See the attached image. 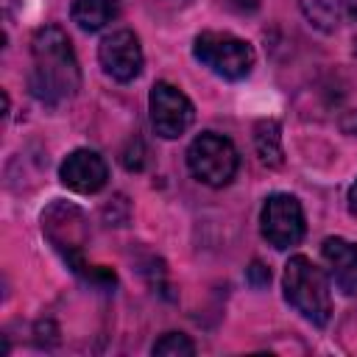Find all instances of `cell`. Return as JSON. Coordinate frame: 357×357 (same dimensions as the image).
Here are the masks:
<instances>
[{"label":"cell","mask_w":357,"mask_h":357,"mask_svg":"<svg viewBox=\"0 0 357 357\" xmlns=\"http://www.w3.org/2000/svg\"><path fill=\"white\" fill-rule=\"evenodd\" d=\"M245 279H248V284H251V287H265V284L271 282V271H268L259 259H254V262H251V268L245 271Z\"/></svg>","instance_id":"cell-15"},{"label":"cell","mask_w":357,"mask_h":357,"mask_svg":"<svg viewBox=\"0 0 357 357\" xmlns=\"http://www.w3.org/2000/svg\"><path fill=\"white\" fill-rule=\"evenodd\" d=\"M151 351L159 354V357H192L195 354V343L187 335H181V332H165L153 343Z\"/></svg>","instance_id":"cell-14"},{"label":"cell","mask_w":357,"mask_h":357,"mask_svg":"<svg viewBox=\"0 0 357 357\" xmlns=\"http://www.w3.org/2000/svg\"><path fill=\"white\" fill-rule=\"evenodd\" d=\"M298 6L304 17L326 33L337 31L349 20L357 22V0H298Z\"/></svg>","instance_id":"cell-11"},{"label":"cell","mask_w":357,"mask_h":357,"mask_svg":"<svg viewBox=\"0 0 357 357\" xmlns=\"http://www.w3.org/2000/svg\"><path fill=\"white\" fill-rule=\"evenodd\" d=\"M123 165H126L128 170H139V167H142V142H139L137 137L131 139L128 151L123 153Z\"/></svg>","instance_id":"cell-16"},{"label":"cell","mask_w":357,"mask_h":357,"mask_svg":"<svg viewBox=\"0 0 357 357\" xmlns=\"http://www.w3.org/2000/svg\"><path fill=\"white\" fill-rule=\"evenodd\" d=\"M98 59L106 75H112L114 81H134L142 73V47L134 31L120 28L112 31L109 36H103L100 47H98Z\"/></svg>","instance_id":"cell-8"},{"label":"cell","mask_w":357,"mask_h":357,"mask_svg":"<svg viewBox=\"0 0 357 357\" xmlns=\"http://www.w3.org/2000/svg\"><path fill=\"white\" fill-rule=\"evenodd\" d=\"M282 287H284V298L287 304L301 312L310 324L315 326H326L329 324V315H332V296H329V282L324 276V271L296 254L287 259L284 265V276H282Z\"/></svg>","instance_id":"cell-2"},{"label":"cell","mask_w":357,"mask_h":357,"mask_svg":"<svg viewBox=\"0 0 357 357\" xmlns=\"http://www.w3.org/2000/svg\"><path fill=\"white\" fill-rule=\"evenodd\" d=\"M28 86L36 100L59 106L70 100L81 86L78 59L67 33L59 25H45L31 39V75Z\"/></svg>","instance_id":"cell-1"},{"label":"cell","mask_w":357,"mask_h":357,"mask_svg":"<svg viewBox=\"0 0 357 357\" xmlns=\"http://www.w3.org/2000/svg\"><path fill=\"white\" fill-rule=\"evenodd\" d=\"M42 231L75 273L86 268L81 257L86 243V218L78 206L67 201H53L42 215Z\"/></svg>","instance_id":"cell-5"},{"label":"cell","mask_w":357,"mask_h":357,"mask_svg":"<svg viewBox=\"0 0 357 357\" xmlns=\"http://www.w3.org/2000/svg\"><path fill=\"white\" fill-rule=\"evenodd\" d=\"M240 156L229 137L204 131L187 148V167L190 173L209 187H226L237 173Z\"/></svg>","instance_id":"cell-4"},{"label":"cell","mask_w":357,"mask_h":357,"mask_svg":"<svg viewBox=\"0 0 357 357\" xmlns=\"http://www.w3.org/2000/svg\"><path fill=\"white\" fill-rule=\"evenodd\" d=\"M148 106H151V126H153V131L162 139L181 137L192 126V120H195L192 100L178 86H173L167 81H156L151 86Z\"/></svg>","instance_id":"cell-6"},{"label":"cell","mask_w":357,"mask_h":357,"mask_svg":"<svg viewBox=\"0 0 357 357\" xmlns=\"http://www.w3.org/2000/svg\"><path fill=\"white\" fill-rule=\"evenodd\" d=\"M120 14V0H73L70 17L81 31H100Z\"/></svg>","instance_id":"cell-12"},{"label":"cell","mask_w":357,"mask_h":357,"mask_svg":"<svg viewBox=\"0 0 357 357\" xmlns=\"http://www.w3.org/2000/svg\"><path fill=\"white\" fill-rule=\"evenodd\" d=\"M321 257L329 268L335 287L343 296L357 293V243L346 237H326L321 245Z\"/></svg>","instance_id":"cell-10"},{"label":"cell","mask_w":357,"mask_h":357,"mask_svg":"<svg viewBox=\"0 0 357 357\" xmlns=\"http://www.w3.org/2000/svg\"><path fill=\"white\" fill-rule=\"evenodd\" d=\"M259 229H262V237L279 251L298 245L304 237V229H307L301 204L287 192H273L262 206Z\"/></svg>","instance_id":"cell-7"},{"label":"cell","mask_w":357,"mask_h":357,"mask_svg":"<svg viewBox=\"0 0 357 357\" xmlns=\"http://www.w3.org/2000/svg\"><path fill=\"white\" fill-rule=\"evenodd\" d=\"M349 212L357 218V181L349 187Z\"/></svg>","instance_id":"cell-18"},{"label":"cell","mask_w":357,"mask_h":357,"mask_svg":"<svg viewBox=\"0 0 357 357\" xmlns=\"http://www.w3.org/2000/svg\"><path fill=\"white\" fill-rule=\"evenodd\" d=\"M229 8H234L237 14H254L259 8V0H223Z\"/></svg>","instance_id":"cell-17"},{"label":"cell","mask_w":357,"mask_h":357,"mask_svg":"<svg viewBox=\"0 0 357 357\" xmlns=\"http://www.w3.org/2000/svg\"><path fill=\"white\" fill-rule=\"evenodd\" d=\"M59 176H61V184L70 187L73 192L89 195V192H98V190L106 187L109 167H106V162H103L100 153H95L89 148H78V151H73L61 162Z\"/></svg>","instance_id":"cell-9"},{"label":"cell","mask_w":357,"mask_h":357,"mask_svg":"<svg viewBox=\"0 0 357 357\" xmlns=\"http://www.w3.org/2000/svg\"><path fill=\"white\" fill-rule=\"evenodd\" d=\"M254 148L265 167H282L284 165V148H282V128L276 120H259L254 126Z\"/></svg>","instance_id":"cell-13"},{"label":"cell","mask_w":357,"mask_h":357,"mask_svg":"<svg viewBox=\"0 0 357 357\" xmlns=\"http://www.w3.org/2000/svg\"><path fill=\"white\" fill-rule=\"evenodd\" d=\"M192 56L209 67L215 75L229 78V81H240L251 73L254 67V47L226 31H204L195 36L192 42Z\"/></svg>","instance_id":"cell-3"}]
</instances>
